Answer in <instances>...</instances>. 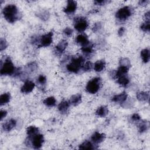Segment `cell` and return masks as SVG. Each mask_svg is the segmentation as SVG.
Instances as JSON below:
<instances>
[{
  "label": "cell",
  "instance_id": "1",
  "mask_svg": "<svg viewBox=\"0 0 150 150\" xmlns=\"http://www.w3.org/2000/svg\"><path fill=\"white\" fill-rule=\"evenodd\" d=\"M2 14L5 19L11 23H13L21 18V13L17 6L14 4L6 5L2 10Z\"/></svg>",
  "mask_w": 150,
  "mask_h": 150
},
{
  "label": "cell",
  "instance_id": "2",
  "mask_svg": "<svg viewBox=\"0 0 150 150\" xmlns=\"http://www.w3.org/2000/svg\"><path fill=\"white\" fill-rule=\"evenodd\" d=\"M4 60H1L0 74L1 76H12L14 75L16 68L14 66L11 58L8 56L4 57Z\"/></svg>",
  "mask_w": 150,
  "mask_h": 150
},
{
  "label": "cell",
  "instance_id": "3",
  "mask_svg": "<svg viewBox=\"0 0 150 150\" xmlns=\"http://www.w3.org/2000/svg\"><path fill=\"white\" fill-rule=\"evenodd\" d=\"M84 60L85 59L82 56L72 57L71 62L66 66L67 71L73 73H77L82 68Z\"/></svg>",
  "mask_w": 150,
  "mask_h": 150
},
{
  "label": "cell",
  "instance_id": "4",
  "mask_svg": "<svg viewBox=\"0 0 150 150\" xmlns=\"http://www.w3.org/2000/svg\"><path fill=\"white\" fill-rule=\"evenodd\" d=\"M102 80L99 77H94L89 80L86 85V90L87 93L94 94L97 93L100 90L101 86Z\"/></svg>",
  "mask_w": 150,
  "mask_h": 150
},
{
  "label": "cell",
  "instance_id": "5",
  "mask_svg": "<svg viewBox=\"0 0 150 150\" xmlns=\"http://www.w3.org/2000/svg\"><path fill=\"white\" fill-rule=\"evenodd\" d=\"M133 13V9L129 6H125L120 8L115 13V18L119 21L122 22L128 19Z\"/></svg>",
  "mask_w": 150,
  "mask_h": 150
},
{
  "label": "cell",
  "instance_id": "6",
  "mask_svg": "<svg viewBox=\"0 0 150 150\" xmlns=\"http://www.w3.org/2000/svg\"><path fill=\"white\" fill-rule=\"evenodd\" d=\"M74 28L79 32H84L88 26V22L85 17L78 16L74 19Z\"/></svg>",
  "mask_w": 150,
  "mask_h": 150
},
{
  "label": "cell",
  "instance_id": "7",
  "mask_svg": "<svg viewBox=\"0 0 150 150\" xmlns=\"http://www.w3.org/2000/svg\"><path fill=\"white\" fill-rule=\"evenodd\" d=\"M26 141L28 142V145L30 144L32 145L33 148L38 149L42 146L44 142V137L42 134L38 133L32 137H28Z\"/></svg>",
  "mask_w": 150,
  "mask_h": 150
},
{
  "label": "cell",
  "instance_id": "8",
  "mask_svg": "<svg viewBox=\"0 0 150 150\" xmlns=\"http://www.w3.org/2000/svg\"><path fill=\"white\" fill-rule=\"evenodd\" d=\"M53 33L52 31H50L39 38V43L38 47H47L51 45L53 41Z\"/></svg>",
  "mask_w": 150,
  "mask_h": 150
},
{
  "label": "cell",
  "instance_id": "9",
  "mask_svg": "<svg viewBox=\"0 0 150 150\" xmlns=\"http://www.w3.org/2000/svg\"><path fill=\"white\" fill-rule=\"evenodd\" d=\"M77 7V3L76 1L69 0L67 1V5L63 9V12L67 15H71L74 13Z\"/></svg>",
  "mask_w": 150,
  "mask_h": 150
},
{
  "label": "cell",
  "instance_id": "10",
  "mask_svg": "<svg viewBox=\"0 0 150 150\" xmlns=\"http://www.w3.org/2000/svg\"><path fill=\"white\" fill-rule=\"evenodd\" d=\"M35 87V84L32 81L27 80L21 87V91L24 94H29L33 91Z\"/></svg>",
  "mask_w": 150,
  "mask_h": 150
},
{
  "label": "cell",
  "instance_id": "11",
  "mask_svg": "<svg viewBox=\"0 0 150 150\" xmlns=\"http://www.w3.org/2000/svg\"><path fill=\"white\" fill-rule=\"evenodd\" d=\"M105 138V135L104 133H100L99 132L96 131L94 132L91 137V140L94 144H98L104 141Z\"/></svg>",
  "mask_w": 150,
  "mask_h": 150
},
{
  "label": "cell",
  "instance_id": "12",
  "mask_svg": "<svg viewBox=\"0 0 150 150\" xmlns=\"http://www.w3.org/2000/svg\"><path fill=\"white\" fill-rule=\"evenodd\" d=\"M67 45L68 43L66 40H62L57 43V45H56L54 47V52L57 54H62L66 50Z\"/></svg>",
  "mask_w": 150,
  "mask_h": 150
},
{
  "label": "cell",
  "instance_id": "13",
  "mask_svg": "<svg viewBox=\"0 0 150 150\" xmlns=\"http://www.w3.org/2000/svg\"><path fill=\"white\" fill-rule=\"evenodd\" d=\"M127 97H128L127 93L125 91H122L119 94H116L114 96L111 98V100L114 103L122 104L127 99Z\"/></svg>",
  "mask_w": 150,
  "mask_h": 150
},
{
  "label": "cell",
  "instance_id": "14",
  "mask_svg": "<svg viewBox=\"0 0 150 150\" xmlns=\"http://www.w3.org/2000/svg\"><path fill=\"white\" fill-rule=\"evenodd\" d=\"M16 121L13 118H11L4 123L2 125V128L4 131L9 132L16 126Z\"/></svg>",
  "mask_w": 150,
  "mask_h": 150
},
{
  "label": "cell",
  "instance_id": "15",
  "mask_svg": "<svg viewBox=\"0 0 150 150\" xmlns=\"http://www.w3.org/2000/svg\"><path fill=\"white\" fill-rule=\"evenodd\" d=\"M75 41L77 44L81 45V46H85L90 42L88 40V37L87 35L85 33H81L77 35Z\"/></svg>",
  "mask_w": 150,
  "mask_h": 150
},
{
  "label": "cell",
  "instance_id": "16",
  "mask_svg": "<svg viewBox=\"0 0 150 150\" xmlns=\"http://www.w3.org/2000/svg\"><path fill=\"white\" fill-rule=\"evenodd\" d=\"M82 100V97L81 94H76L71 96L69 99V103L70 104L73 106H77L80 104Z\"/></svg>",
  "mask_w": 150,
  "mask_h": 150
},
{
  "label": "cell",
  "instance_id": "17",
  "mask_svg": "<svg viewBox=\"0 0 150 150\" xmlns=\"http://www.w3.org/2000/svg\"><path fill=\"white\" fill-rule=\"evenodd\" d=\"M69 106H70V103L69 101L66 100H63L59 104L58 110L61 114H64L67 112L69 108Z\"/></svg>",
  "mask_w": 150,
  "mask_h": 150
},
{
  "label": "cell",
  "instance_id": "18",
  "mask_svg": "<svg viewBox=\"0 0 150 150\" xmlns=\"http://www.w3.org/2000/svg\"><path fill=\"white\" fill-rule=\"evenodd\" d=\"M105 67V62L104 60H99L96 61L94 65L93 69L96 72H101L102 71Z\"/></svg>",
  "mask_w": 150,
  "mask_h": 150
},
{
  "label": "cell",
  "instance_id": "19",
  "mask_svg": "<svg viewBox=\"0 0 150 150\" xmlns=\"http://www.w3.org/2000/svg\"><path fill=\"white\" fill-rule=\"evenodd\" d=\"M129 81H130L129 78L127 74L122 75L118 77L117 80V82L119 85L125 87L128 85V84L129 83Z\"/></svg>",
  "mask_w": 150,
  "mask_h": 150
},
{
  "label": "cell",
  "instance_id": "20",
  "mask_svg": "<svg viewBox=\"0 0 150 150\" xmlns=\"http://www.w3.org/2000/svg\"><path fill=\"white\" fill-rule=\"evenodd\" d=\"M108 114V107L105 105H101L99 107L96 111V114L100 117H105Z\"/></svg>",
  "mask_w": 150,
  "mask_h": 150
},
{
  "label": "cell",
  "instance_id": "21",
  "mask_svg": "<svg viewBox=\"0 0 150 150\" xmlns=\"http://www.w3.org/2000/svg\"><path fill=\"white\" fill-rule=\"evenodd\" d=\"M96 144H94L92 141H84L79 145V149H94L97 148L95 147Z\"/></svg>",
  "mask_w": 150,
  "mask_h": 150
},
{
  "label": "cell",
  "instance_id": "22",
  "mask_svg": "<svg viewBox=\"0 0 150 150\" xmlns=\"http://www.w3.org/2000/svg\"><path fill=\"white\" fill-rule=\"evenodd\" d=\"M129 68L126 66H120L117 70H115V78L117 79L118 77L127 74Z\"/></svg>",
  "mask_w": 150,
  "mask_h": 150
},
{
  "label": "cell",
  "instance_id": "23",
  "mask_svg": "<svg viewBox=\"0 0 150 150\" xmlns=\"http://www.w3.org/2000/svg\"><path fill=\"white\" fill-rule=\"evenodd\" d=\"M141 57L144 63H147L150 59V52L148 49H144L141 51Z\"/></svg>",
  "mask_w": 150,
  "mask_h": 150
},
{
  "label": "cell",
  "instance_id": "24",
  "mask_svg": "<svg viewBox=\"0 0 150 150\" xmlns=\"http://www.w3.org/2000/svg\"><path fill=\"white\" fill-rule=\"evenodd\" d=\"M93 44L89 42V43H88L87 45L82 46L81 50L86 55H90L93 52Z\"/></svg>",
  "mask_w": 150,
  "mask_h": 150
},
{
  "label": "cell",
  "instance_id": "25",
  "mask_svg": "<svg viewBox=\"0 0 150 150\" xmlns=\"http://www.w3.org/2000/svg\"><path fill=\"white\" fill-rule=\"evenodd\" d=\"M38 69V64L36 62H32L28 63L25 67V70L27 74H30L35 72Z\"/></svg>",
  "mask_w": 150,
  "mask_h": 150
},
{
  "label": "cell",
  "instance_id": "26",
  "mask_svg": "<svg viewBox=\"0 0 150 150\" xmlns=\"http://www.w3.org/2000/svg\"><path fill=\"white\" fill-rule=\"evenodd\" d=\"M149 94L148 91H140L137 94V98L139 101H146L149 100Z\"/></svg>",
  "mask_w": 150,
  "mask_h": 150
},
{
  "label": "cell",
  "instance_id": "27",
  "mask_svg": "<svg viewBox=\"0 0 150 150\" xmlns=\"http://www.w3.org/2000/svg\"><path fill=\"white\" fill-rule=\"evenodd\" d=\"M11 96L9 93H5L0 96V105H4L8 103L11 100Z\"/></svg>",
  "mask_w": 150,
  "mask_h": 150
},
{
  "label": "cell",
  "instance_id": "28",
  "mask_svg": "<svg viewBox=\"0 0 150 150\" xmlns=\"http://www.w3.org/2000/svg\"><path fill=\"white\" fill-rule=\"evenodd\" d=\"M38 133H39V128L36 126L30 125L27 128L26 134L28 138L32 137Z\"/></svg>",
  "mask_w": 150,
  "mask_h": 150
},
{
  "label": "cell",
  "instance_id": "29",
  "mask_svg": "<svg viewBox=\"0 0 150 150\" xmlns=\"http://www.w3.org/2000/svg\"><path fill=\"white\" fill-rule=\"evenodd\" d=\"M43 103L46 106L49 107H52L56 105V100L54 97L50 96V97H49L45 98L43 100Z\"/></svg>",
  "mask_w": 150,
  "mask_h": 150
},
{
  "label": "cell",
  "instance_id": "30",
  "mask_svg": "<svg viewBox=\"0 0 150 150\" xmlns=\"http://www.w3.org/2000/svg\"><path fill=\"white\" fill-rule=\"evenodd\" d=\"M46 81H47V79H46V76L43 74L39 75L36 80V82H37V84H38L39 87H40L43 89L44 88V87L45 86Z\"/></svg>",
  "mask_w": 150,
  "mask_h": 150
},
{
  "label": "cell",
  "instance_id": "31",
  "mask_svg": "<svg viewBox=\"0 0 150 150\" xmlns=\"http://www.w3.org/2000/svg\"><path fill=\"white\" fill-rule=\"evenodd\" d=\"M148 128H149V122H148L142 121L139 123L138 129H139V132L143 133V132H146L148 129Z\"/></svg>",
  "mask_w": 150,
  "mask_h": 150
},
{
  "label": "cell",
  "instance_id": "32",
  "mask_svg": "<svg viewBox=\"0 0 150 150\" xmlns=\"http://www.w3.org/2000/svg\"><path fill=\"white\" fill-rule=\"evenodd\" d=\"M119 64L120 66H126L129 68L131 66V62L129 59L127 57H123L121 58L120 61H119Z\"/></svg>",
  "mask_w": 150,
  "mask_h": 150
},
{
  "label": "cell",
  "instance_id": "33",
  "mask_svg": "<svg viewBox=\"0 0 150 150\" xmlns=\"http://www.w3.org/2000/svg\"><path fill=\"white\" fill-rule=\"evenodd\" d=\"M140 28L144 32H149L150 30V22L145 21L141 25Z\"/></svg>",
  "mask_w": 150,
  "mask_h": 150
},
{
  "label": "cell",
  "instance_id": "34",
  "mask_svg": "<svg viewBox=\"0 0 150 150\" xmlns=\"http://www.w3.org/2000/svg\"><path fill=\"white\" fill-rule=\"evenodd\" d=\"M102 28H103L102 23L100 22H97L93 25V26L92 28V30L94 33H96L99 32L101 30Z\"/></svg>",
  "mask_w": 150,
  "mask_h": 150
},
{
  "label": "cell",
  "instance_id": "35",
  "mask_svg": "<svg viewBox=\"0 0 150 150\" xmlns=\"http://www.w3.org/2000/svg\"><path fill=\"white\" fill-rule=\"evenodd\" d=\"M93 65L92 63L90 61H88L83 65L81 69L84 71H90L93 69Z\"/></svg>",
  "mask_w": 150,
  "mask_h": 150
},
{
  "label": "cell",
  "instance_id": "36",
  "mask_svg": "<svg viewBox=\"0 0 150 150\" xmlns=\"http://www.w3.org/2000/svg\"><path fill=\"white\" fill-rule=\"evenodd\" d=\"M73 33V30L71 28H69V27H67L66 28L64 29L63 31V34L65 37H70L72 34Z\"/></svg>",
  "mask_w": 150,
  "mask_h": 150
},
{
  "label": "cell",
  "instance_id": "37",
  "mask_svg": "<svg viewBox=\"0 0 150 150\" xmlns=\"http://www.w3.org/2000/svg\"><path fill=\"white\" fill-rule=\"evenodd\" d=\"M8 46V42L5 40V39L1 38L0 40V50L1 52H2L4 50H5Z\"/></svg>",
  "mask_w": 150,
  "mask_h": 150
},
{
  "label": "cell",
  "instance_id": "38",
  "mask_svg": "<svg viewBox=\"0 0 150 150\" xmlns=\"http://www.w3.org/2000/svg\"><path fill=\"white\" fill-rule=\"evenodd\" d=\"M131 119L132 121L134 122H138L141 121V116L138 113H134L131 115Z\"/></svg>",
  "mask_w": 150,
  "mask_h": 150
},
{
  "label": "cell",
  "instance_id": "39",
  "mask_svg": "<svg viewBox=\"0 0 150 150\" xmlns=\"http://www.w3.org/2000/svg\"><path fill=\"white\" fill-rule=\"evenodd\" d=\"M107 2H108L107 1H105V0H96V1H94V3L95 5H100V6L105 5Z\"/></svg>",
  "mask_w": 150,
  "mask_h": 150
},
{
  "label": "cell",
  "instance_id": "40",
  "mask_svg": "<svg viewBox=\"0 0 150 150\" xmlns=\"http://www.w3.org/2000/svg\"><path fill=\"white\" fill-rule=\"evenodd\" d=\"M125 28H124V27H121V28H120L118 30V32H117L118 35L119 36H120V37L122 36H123V35H124V33H125Z\"/></svg>",
  "mask_w": 150,
  "mask_h": 150
},
{
  "label": "cell",
  "instance_id": "41",
  "mask_svg": "<svg viewBox=\"0 0 150 150\" xmlns=\"http://www.w3.org/2000/svg\"><path fill=\"white\" fill-rule=\"evenodd\" d=\"M7 111L6 110H1V120H2L3 118H4L6 115H7Z\"/></svg>",
  "mask_w": 150,
  "mask_h": 150
},
{
  "label": "cell",
  "instance_id": "42",
  "mask_svg": "<svg viewBox=\"0 0 150 150\" xmlns=\"http://www.w3.org/2000/svg\"><path fill=\"white\" fill-rule=\"evenodd\" d=\"M149 2V1L148 0H141L139 1V4L141 6H145Z\"/></svg>",
  "mask_w": 150,
  "mask_h": 150
},
{
  "label": "cell",
  "instance_id": "43",
  "mask_svg": "<svg viewBox=\"0 0 150 150\" xmlns=\"http://www.w3.org/2000/svg\"><path fill=\"white\" fill-rule=\"evenodd\" d=\"M144 18H145V21H149L150 19V15H149V12L148 11L144 14Z\"/></svg>",
  "mask_w": 150,
  "mask_h": 150
}]
</instances>
